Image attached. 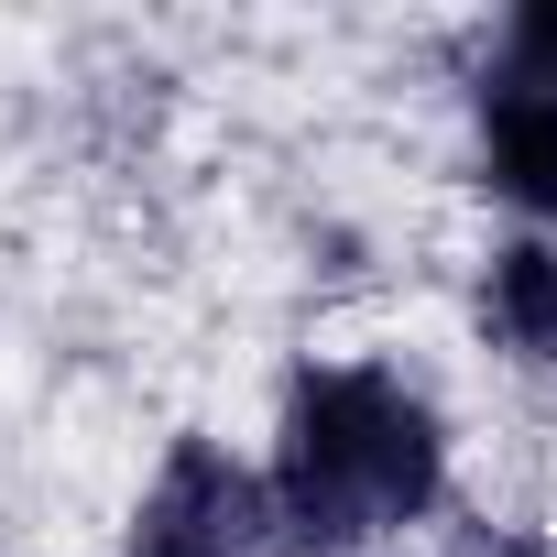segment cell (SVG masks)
I'll list each match as a JSON object with an SVG mask.
<instances>
[{
	"mask_svg": "<svg viewBox=\"0 0 557 557\" xmlns=\"http://www.w3.org/2000/svg\"><path fill=\"white\" fill-rule=\"evenodd\" d=\"M481 339L513 372H557V230H513L481 251Z\"/></svg>",
	"mask_w": 557,
	"mask_h": 557,
	"instance_id": "cell-4",
	"label": "cell"
},
{
	"mask_svg": "<svg viewBox=\"0 0 557 557\" xmlns=\"http://www.w3.org/2000/svg\"><path fill=\"white\" fill-rule=\"evenodd\" d=\"M546 557H557V524H546Z\"/></svg>",
	"mask_w": 557,
	"mask_h": 557,
	"instance_id": "cell-7",
	"label": "cell"
},
{
	"mask_svg": "<svg viewBox=\"0 0 557 557\" xmlns=\"http://www.w3.org/2000/svg\"><path fill=\"white\" fill-rule=\"evenodd\" d=\"M273 535V481L262 459H240L230 437L186 426L164 437V459L143 470L132 492V524H121V557H262Z\"/></svg>",
	"mask_w": 557,
	"mask_h": 557,
	"instance_id": "cell-2",
	"label": "cell"
},
{
	"mask_svg": "<svg viewBox=\"0 0 557 557\" xmlns=\"http://www.w3.org/2000/svg\"><path fill=\"white\" fill-rule=\"evenodd\" d=\"M273 524L307 557H361L383 535L437 524L448 503V416L405 361H296L273 405Z\"/></svg>",
	"mask_w": 557,
	"mask_h": 557,
	"instance_id": "cell-1",
	"label": "cell"
},
{
	"mask_svg": "<svg viewBox=\"0 0 557 557\" xmlns=\"http://www.w3.org/2000/svg\"><path fill=\"white\" fill-rule=\"evenodd\" d=\"M448 557H546V535H513V524H481V535H459Z\"/></svg>",
	"mask_w": 557,
	"mask_h": 557,
	"instance_id": "cell-6",
	"label": "cell"
},
{
	"mask_svg": "<svg viewBox=\"0 0 557 557\" xmlns=\"http://www.w3.org/2000/svg\"><path fill=\"white\" fill-rule=\"evenodd\" d=\"M492 77L557 88V0H513V12L492 23Z\"/></svg>",
	"mask_w": 557,
	"mask_h": 557,
	"instance_id": "cell-5",
	"label": "cell"
},
{
	"mask_svg": "<svg viewBox=\"0 0 557 557\" xmlns=\"http://www.w3.org/2000/svg\"><path fill=\"white\" fill-rule=\"evenodd\" d=\"M470 175L513 208V230H557V88L492 77L470 88Z\"/></svg>",
	"mask_w": 557,
	"mask_h": 557,
	"instance_id": "cell-3",
	"label": "cell"
}]
</instances>
